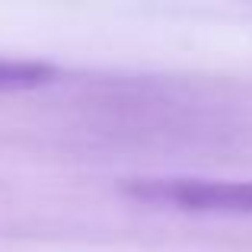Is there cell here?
Masks as SVG:
<instances>
[{
  "instance_id": "1",
  "label": "cell",
  "mask_w": 252,
  "mask_h": 252,
  "mask_svg": "<svg viewBox=\"0 0 252 252\" xmlns=\"http://www.w3.org/2000/svg\"><path fill=\"white\" fill-rule=\"evenodd\" d=\"M122 191L144 204H157L166 211L252 217V179H137V182H128Z\"/></svg>"
},
{
  "instance_id": "2",
  "label": "cell",
  "mask_w": 252,
  "mask_h": 252,
  "mask_svg": "<svg viewBox=\"0 0 252 252\" xmlns=\"http://www.w3.org/2000/svg\"><path fill=\"white\" fill-rule=\"evenodd\" d=\"M58 70L45 61H23V58H0V93H26L48 86Z\"/></svg>"
}]
</instances>
